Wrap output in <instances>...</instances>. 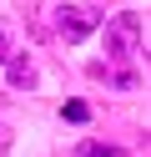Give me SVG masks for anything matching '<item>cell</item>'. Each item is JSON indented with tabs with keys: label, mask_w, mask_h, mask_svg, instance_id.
I'll list each match as a JSON object with an SVG mask.
<instances>
[{
	"label": "cell",
	"mask_w": 151,
	"mask_h": 157,
	"mask_svg": "<svg viewBox=\"0 0 151 157\" xmlns=\"http://www.w3.org/2000/svg\"><path fill=\"white\" fill-rule=\"evenodd\" d=\"M91 76L106 81V86H116V91H136V86H141V76L131 71V66H116V61H96V66H91Z\"/></svg>",
	"instance_id": "3957f363"
},
{
	"label": "cell",
	"mask_w": 151,
	"mask_h": 157,
	"mask_svg": "<svg viewBox=\"0 0 151 157\" xmlns=\"http://www.w3.org/2000/svg\"><path fill=\"white\" fill-rule=\"evenodd\" d=\"M0 157H10V132H0Z\"/></svg>",
	"instance_id": "52a82bcc"
},
{
	"label": "cell",
	"mask_w": 151,
	"mask_h": 157,
	"mask_svg": "<svg viewBox=\"0 0 151 157\" xmlns=\"http://www.w3.org/2000/svg\"><path fill=\"white\" fill-rule=\"evenodd\" d=\"M5 71H10V86H35V66L25 56H5Z\"/></svg>",
	"instance_id": "277c9868"
},
{
	"label": "cell",
	"mask_w": 151,
	"mask_h": 157,
	"mask_svg": "<svg viewBox=\"0 0 151 157\" xmlns=\"http://www.w3.org/2000/svg\"><path fill=\"white\" fill-rule=\"evenodd\" d=\"M141 51V15L121 10L106 21V61H136Z\"/></svg>",
	"instance_id": "6da1fadb"
},
{
	"label": "cell",
	"mask_w": 151,
	"mask_h": 157,
	"mask_svg": "<svg viewBox=\"0 0 151 157\" xmlns=\"http://www.w3.org/2000/svg\"><path fill=\"white\" fill-rule=\"evenodd\" d=\"M60 117H66V122H86L91 106H86V101H66V106H60Z\"/></svg>",
	"instance_id": "8992f818"
},
{
	"label": "cell",
	"mask_w": 151,
	"mask_h": 157,
	"mask_svg": "<svg viewBox=\"0 0 151 157\" xmlns=\"http://www.w3.org/2000/svg\"><path fill=\"white\" fill-rule=\"evenodd\" d=\"M76 157H126V152H121L116 142H81Z\"/></svg>",
	"instance_id": "5b68a950"
},
{
	"label": "cell",
	"mask_w": 151,
	"mask_h": 157,
	"mask_svg": "<svg viewBox=\"0 0 151 157\" xmlns=\"http://www.w3.org/2000/svg\"><path fill=\"white\" fill-rule=\"evenodd\" d=\"M0 61H5V36H0Z\"/></svg>",
	"instance_id": "ba28073f"
},
{
	"label": "cell",
	"mask_w": 151,
	"mask_h": 157,
	"mask_svg": "<svg viewBox=\"0 0 151 157\" xmlns=\"http://www.w3.org/2000/svg\"><path fill=\"white\" fill-rule=\"evenodd\" d=\"M91 31H96V15H91V10H81V5H60V10H56V36L66 46L86 41Z\"/></svg>",
	"instance_id": "7a4b0ae2"
}]
</instances>
